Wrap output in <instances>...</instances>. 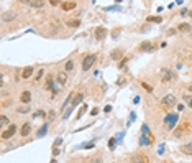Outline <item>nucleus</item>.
Wrapping results in <instances>:
<instances>
[{"mask_svg": "<svg viewBox=\"0 0 192 163\" xmlns=\"http://www.w3.org/2000/svg\"><path fill=\"white\" fill-rule=\"evenodd\" d=\"M159 76H161V81L163 83H172V81H176V72L172 71V69H169V68H163L161 69V72H159Z\"/></svg>", "mask_w": 192, "mask_h": 163, "instance_id": "1", "label": "nucleus"}, {"mask_svg": "<svg viewBox=\"0 0 192 163\" xmlns=\"http://www.w3.org/2000/svg\"><path fill=\"white\" fill-rule=\"evenodd\" d=\"M161 105H163L164 111H169V109H172V107L176 105V97H174L172 94L166 96V97H163V101H161Z\"/></svg>", "mask_w": 192, "mask_h": 163, "instance_id": "2", "label": "nucleus"}, {"mask_svg": "<svg viewBox=\"0 0 192 163\" xmlns=\"http://www.w3.org/2000/svg\"><path fill=\"white\" fill-rule=\"evenodd\" d=\"M95 59H97V54H87L86 58H84V61H82V71H89L94 66Z\"/></svg>", "mask_w": 192, "mask_h": 163, "instance_id": "3", "label": "nucleus"}, {"mask_svg": "<svg viewBox=\"0 0 192 163\" xmlns=\"http://www.w3.org/2000/svg\"><path fill=\"white\" fill-rule=\"evenodd\" d=\"M15 133H17V125H15V124H10L7 130L2 132V138H3V140H8V138L13 137Z\"/></svg>", "mask_w": 192, "mask_h": 163, "instance_id": "4", "label": "nucleus"}, {"mask_svg": "<svg viewBox=\"0 0 192 163\" xmlns=\"http://www.w3.org/2000/svg\"><path fill=\"white\" fill-rule=\"evenodd\" d=\"M189 129H191V124H189V122H184V124H181V125L177 127V132H176L174 135H176L177 138H179V137H182V135H185L187 132H191Z\"/></svg>", "mask_w": 192, "mask_h": 163, "instance_id": "5", "label": "nucleus"}, {"mask_svg": "<svg viewBox=\"0 0 192 163\" xmlns=\"http://www.w3.org/2000/svg\"><path fill=\"white\" fill-rule=\"evenodd\" d=\"M94 35H95V40L102 41V40H105V36H107V28L105 26H97L95 32H94Z\"/></svg>", "mask_w": 192, "mask_h": 163, "instance_id": "6", "label": "nucleus"}, {"mask_svg": "<svg viewBox=\"0 0 192 163\" xmlns=\"http://www.w3.org/2000/svg\"><path fill=\"white\" fill-rule=\"evenodd\" d=\"M82 97H84V94H82V92H79L77 96H74V97H72V104H71V107H69V111H67V114L64 115V119H67V115H69V114L72 112V109H74V107H76V105H77V104L80 102V101H82Z\"/></svg>", "mask_w": 192, "mask_h": 163, "instance_id": "7", "label": "nucleus"}, {"mask_svg": "<svg viewBox=\"0 0 192 163\" xmlns=\"http://www.w3.org/2000/svg\"><path fill=\"white\" fill-rule=\"evenodd\" d=\"M140 51H146V53H149V51H154V46L149 43V41H143L141 45H140V48H138Z\"/></svg>", "mask_w": 192, "mask_h": 163, "instance_id": "8", "label": "nucleus"}, {"mask_svg": "<svg viewBox=\"0 0 192 163\" xmlns=\"http://www.w3.org/2000/svg\"><path fill=\"white\" fill-rule=\"evenodd\" d=\"M76 2H62V3H61V8H62V10H64V12H69V10H74V8H76Z\"/></svg>", "mask_w": 192, "mask_h": 163, "instance_id": "9", "label": "nucleus"}, {"mask_svg": "<svg viewBox=\"0 0 192 163\" xmlns=\"http://www.w3.org/2000/svg\"><path fill=\"white\" fill-rule=\"evenodd\" d=\"M30 132H31V125L30 124H23L20 129V135L21 137H28L30 135Z\"/></svg>", "mask_w": 192, "mask_h": 163, "instance_id": "10", "label": "nucleus"}, {"mask_svg": "<svg viewBox=\"0 0 192 163\" xmlns=\"http://www.w3.org/2000/svg\"><path fill=\"white\" fill-rule=\"evenodd\" d=\"M20 101L23 102V104H30V101H31V94H30V91H23V92H21Z\"/></svg>", "mask_w": 192, "mask_h": 163, "instance_id": "11", "label": "nucleus"}, {"mask_svg": "<svg viewBox=\"0 0 192 163\" xmlns=\"http://www.w3.org/2000/svg\"><path fill=\"white\" fill-rule=\"evenodd\" d=\"M33 76V68L31 66H28V68H25L23 71H21V79H28Z\"/></svg>", "mask_w": 192, "mask_h": 163, "instance_id": "12", "label": "nucleus"}, {"mask_svg": "<svg viewBox=\"0 0 192 163\" xmlns=\"http://www.w3.org/2000/svg\"><path fill=\"white\" fill-rule=\"evenodd\" d=\"M181 152H182L184 155H191V157H192V142L182 145V147H181Z\"/></svg>", "mask_w": 192, "mask_h": 163, "instance_id": "13", "label": "nucleus"}, {"mask_svg": "<svg viewBox=\"0 0 192 163\" xmlns=\"http://www.w3.org/2000/svg\"><path fill=\"white\" fill-rule=\"evenodd\" d=\"M176 120H177V115H176V114H171V115H167V119H166V125H167L169 129H172V125H174Z\"/></svg>", "mask_w": 192, "mask_h": 163, "instance_id": "14", "label": "nucleus"}, {"mask_svg": "<svg viewBox=\"0 0 192 163\" xmlns=\"http://www.w3.org/2000/svg\"><path fill=\"white\" fill-rule=\"evenodd\" d=\"M15 18H17V13H13V12H5L2 15L3 21H10V20H15Z\"/></svg>", "mask_w": 192, "mask_h": 163, "instance_id": "15", "label": "nucleus"}, {"mask_svg": "<svg viewBox=\"0 0 192 163\" xmlns=\"http://www.w3.org/2000/svg\"><path fill=\"white\" fill-rule=\"evenodd\" d=\"M58 83H59V84H66L67 83V72L66 71H61L59 74H58Z\"/></svg>", "mask_w": 192, "mask_h": 163, "instance_id": "16", "label": "nucleus"}, {"mask_svg": "<svg viewBox=\"0 0 192 163\" xmlns=\"http://www.w3.org/2000/svg\"><path fill=\"white\" fill-rule=\"evenodd\" d=\"M130 162H148V157L146 155H133V157H130Z\"/></svg>", "mask_w": 192, "mask_h": 163, "instance_id": "17", "label": "nucleus"}, {"mask_svg": "<svg viewBox=\"0 0 192 163\" xmlns=\"http://www.w3.org/2000/svg\"><path fill=\"white\" fill-rule=\"evenodd\" d=\"M110 56H112V59H115V61H117V59H120L122 56H123V50H113Z\"/></svg>", "mask_w": 192, "mask_h": 163, "instance_id": "18", "label": "nucleus"}, {"mask_svg": "<svg viewBox=\"0 0 192 163\" xmlns=\"http://www.w3.org/2000/svg\"><path fill=\"white\" fill-rule=\"evenodd\" d=\"M153 140L148 135H141V138H140V145H151Z\"/></svg>", "mask_w": 192, "mask_h": 163, "instance_id": "19", "label": "nucleus"}, {"mask_svg": "<svg viewBox=\"0 0 192 163\" xmlns=\"http://www.w3.org/2000/svg\"><path fill=\"white\" fill-rule=\"evenodd\" d=\"M30 5L33 7V8H41V7L45 5V0H31Z\"/></svg>", "mask_w": 192, "mask_h": 163, "instance_id": "20", "label": "nucleus"}, {"mask_svg": "<svg viewBox=\"0 0 192 163\" xmlns=\"http://www.w3.org/2000/svg\"><path fill=\"white\" fill-rule=\"evenodd\" d=\"M8 124H10V120H8V117H7V115H2V117H0V129L7 127Z\"/></svg>", "mask_w": 192, "mask_h": 163, "instance_id": "21", "label": "nucleus"}, {"mask_svg": "<svg viewBox=\"0 0 192 163\" xmlns=\"http://www.w3.org/2000/svg\"><path fill=\"white\" fill-rule=\"evenodd\" d=\"M177 32H191V25L189 23H181L177 26Z\"/></svg>", "mask_w": 192, "mask_h": 163, "instance_id": "22", "label": "nucleus"}, {"mask_svg": "<svg viewBox=\"0 0 192 163\" xmlns=\"http://www.w3.org/2000/svg\"><path fill=\"white\" fill-rule=\"evenodd\" d=\"M79 25H80L79 20H69V21H67V26H69V28H77Z\"/></svg>", "mask_w": 192, "mask_h": 163, "instance_id": "23", "label": "nucleus"}, {"mask_svg": "<svg viewBox=\"0 0 192 163\" xmlns=\"http://www.w3.org/2000/svg\"><path fill=\"white\" fill-rule=\"evenodd\" d=\"M146 21H149V23H161L163 20H161V17H148Z\"/></svg>", "mask_w": 192, "mask_h": 163, "instance_id": "24", "label": "nucleus"}, {"mask_svg": "<svg viewBox=\"0 0 192 163\" xmlns=\"http://www.w3.org/2000/svg\"><path fill=\"white\" fill-rule=\"evenodd\" d=\"M17 111L20 112V114H27V112H30V104H25V105H21V107H18Z\"/></svg>", "mask_w": 192, "mask_h": 163, "instance_id": "25", "label": "nucleus"}, {"mask_svg": "<svg viewBox=\"0 0 192 163\" xmlns=\"http://www.w3.org/2000/svg\"><path fill=\"white\" fill-rule=\"evenodd\" d=\"M128 61H130V58H123V59H122V61L118 63V64H117V68H118V69H123V68L126 66V63H128Z\"/></svg>", "mask_w": 192, "mask_h": 163, "instance_id": "26", "label": "nucleus"}, {"mask_svg": "<svg viewBox=\"0 0 192 163\" xmlns=\"http://www.w3.org/2000/svg\"><path fill=\"white\" fill-rule=\"evenodd\" d=\"M86 111H87V105L86 104H82V107L79 109V112H77V119H80L84 114H86Z\"/></svg>", "mask_w": 192, "mask_h": 163, "instance_id": "27", "label": "nucleus"}, {"mask_svg": "<svg viewBox=\"0 0 192 163\" xmlns=\"http://www.w3.org/2000/svg\"><path fill=\"white\" fill-rule=\"evenodd\" d=\"M46 130H48V124H45L43 127L40 129V132H38V137H43L45 133H46Z\"/></svg>", "mask_w": 192, "mask_h": 163, "instance_id": "28", "label": "nucleus"}, {"mask_svg": "<svg viewBox=\"0 0 192 163\" xmlns=\"http://www.w3.org/2000/svg\"><path fill=\"white\" fill-rule=\"evenodd\" d=\"M115 145H117V138H110V140H108V148L113 150V148H115Z\"/></svg>", "mask_w": 192, "mask_h": 163, "instance_id": "29", "label": "nucleus"}, {"mask_svg": "<svg viewBox=\"0 0 192 163\" xmlns=\"http://www.w3.org/2000/svg\"><path fill=\"white\" fill-rule=\"evenodd\" d=\"M72 68H74V61H72V59H69V61L66 63V71H71Z\"/></svg>", "mask_w": 192, "mask_h": 163, "instance_id": "30", "label": "nucleus"}, {"mask_svg": "<svg viewBox=\"0 0 192 163\" xmlns=\"http://www.w3.org/2000/svg\"><path fill=\"white\" fill-rule=\"evenodd\" d=\"M45 115H46V114H45V111H36V112H35V115H33V117L41 119V117H45Z\"/></svg>", "mask_w": 192, "mask_h": 163, "instance_id": "31", "label": "nucleus"}, {"mask_svg": "<svg viewBox=\"0 0 192 163\" xmlns=\"http://www.w3.org/2000/svg\"><path fill=\"white\" fill-rule=\"evenodd\" d=\"M141 86H143V89H146V92H153V87L149 84H146V83H141Z\"/></svg>", "mask_w": 192, "mask_h": 163, "instance_id": "32", "label": "nucleus"}, {"mask_svg": "<svg viewBox=\"0 0 192 163\" xmlns=\"http://www.w3.org/2000/svg\"><path fill=\"white\" fill-rule=\"evenodd\" d=\"M184 101L187 102L189 107H192V96H184Z\"/></svg>", "mask_w": 192, "mask_h": 163, "instance_id": "33", "label": "nucleus"}, {"mask_svg": "<svg viewBox=\"0 0 192 163\" xmlns=\"http://www.w3.org/2000/svg\"><path fill=\"white\" fill-rule=\"evenodd\" d=\"M125 83H126V79L122 78V79H118V81H117V86H125Z\"/></svg>", "mask_w": 192, "mask_h": 163, "instance_id": "34", "label": "nucleus"}, {"mask_svg": "<svg viewBox=\"0 0 192 163\" xmlns=\"http://www.w3.org/2000/svg\"><path fill=\"white\" fill-rule=\"evenodd\" d=\"M49 3H51L53 7H56V5H59L61 3V0H49Z\"/></svg>", "mask_w": 192, "mask_h": 163, "instance_id": "35", "label": "nucleus"}, {"mask_svg": "<svg viewBox=\"0 0 192 163\" xmlns=\"http://www.w3.org/2000/svg\"><path fill=\"white\" fill-rule=\"evenodd\" d=\"M112 35H113V38H117V36L120 35V28H117V30H113V33H112Z\"/></svg>", "mask_w": 192, "mask_h": 163, "instance_id": "36", "label": "nucleus"}, {"mask_svg": "<svg viewBox=\"0 0 192 163\" xmlns=\"http://www.w3.org/2000/svg\"><path fill=\"white\" fill-rule=\"evenodd\" d=\"M61 144H62V138H56V144H54V147H59Z\"/></svg>", "mask_w": 192, "mask_h": 163, "instance_id": "37", "label": "nucleus"}, {"mask_svg": "<svg viewBox=\"0 0 192 163\" xmlns=\"http://www.w3.org/2000/svg\"><path fill=\"white\" fill-rule=\"evenodd\" d=\"M176 32H177V28H176V30H169V32H167V36H172Z\"/></svg>", "mask_w": 192, "mask_h": 163, "instance_id": "38", "label": "nucleus"}, {"mask_svg": "<svg viewBox=\"0 0 192 163\" xmlns=\"http://www.w3.org/2000/svg\"><path fill=\"white\" fill-rule=\"evenodd\" d=\"M20 3H27V5H30V3H31V0H20Z\"/></svg>", "mask_w": 192, "mask_h": 163, "instance_id": "39", "label": "nucleus"}, {"mask_svg": "<svg viewBox=\"0 0 192 163\" xmlns=\"http://www.w3.org/2000/svg\"><path fill=\"white\" fill-rule=\"evenodd\" d=\"M54 155H59V150H58V147H54V150H53Z\"/></svg>", "mask_w": 192, "mask_h": 163, "instance_id": "40", "label": "nucleus"}, {"mask_svg": "<svg viewBox=\"0 0 192 163\" xmlns=\"http://www.w3.org/2000/svg\"><path fill=\"white\" fill-rule=\"evenodd\" d=\"M189 91H192V86H189Z\"/></svg>", "mask_w": 192, "mask_h": 163, "instance_id": "41", "label": "nucleus"}, {"mask_svg": "<svg viewBox=\"0 0 192 163\" xmlns=\"http://www.w3.org/2000/svg\"><path fill=\"white\" fill-rule=\"evenodd\" d=\"M189 15H191V17H192V12H189Z\"/></svg>", "mask_w": 192, "mask_h": 163, "instance_id": "42", "label": "nucleus"}]
</instances>
